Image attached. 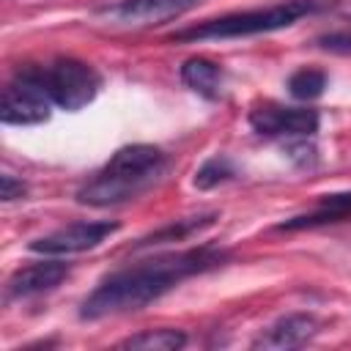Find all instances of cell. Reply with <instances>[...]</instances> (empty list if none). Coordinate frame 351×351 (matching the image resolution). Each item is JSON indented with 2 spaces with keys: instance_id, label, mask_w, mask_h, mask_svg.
Segmentation results:
<instances>
[{
  "instance_id": "6da1fadb",
  "label": "cell",
  "mask_w": 351,
  "mask_h": 351,
  "mask_svg": "<svg viewBox=\"0 0 351 351\" xmlns=\"http://www.w3.org/2000/svg\"><path fill=\"white\" fill-rule=\"evenodd\" d=\"M228 261L225 250L217 247H195V250H181V252H167L156 255L140 263H132L126 269L112 271L104 277L82 302L80 318L85 321H99L107 315H123L148 307L167 291H173L178 282L211 271Z\"/></svg>"
},
{
  "instance_id": "7a4b0ae2",
  "label": "cell",
  "mask_w": 351,
  "mask_h": 351,
  "mask_svg": "<svg viewBox=\"0 0 351 351\" xmlns=\"http://www.w3.org/2000/svg\"><path fill=\"white\" fill-rule=\"evenodd\" d=\"M165 170H167V156L162 148L148 143L123 145L107 159V165L99 173H93V178H88L77 189V200L82 206H96V208L134 200L148 186H154Z\"/></svg>"
},
{
  "instance_id": "3957f363",
  "label": "cell",
  "mask_w": 351,
  "mask_h": 351,
  "mask_svg": "<svg viewBox=\"0 0 351 351\" xmlns=\"http://www.w3.org/2000/svg\"><path fill=\"white\" fill-rule=\"evenodd\" d=\"M335 5V0H282L266 8H247V11H233L225 16L206 19L195 27L173 33V41H206V38H241V36H258V33H271L291 27L302 16L318 14L324 8Z\"/></svg>"
},
{
  "instance_id": "277c9868",
  "label": "cell",
  "mask_w": 351,
  "mask_h": 351,
  "mask_svg": "<svg viewBox=\"0 0 351 351\" xmlns=\"http://www.w3.org/2000/svg\"><path fill=\"white\" fill-rule=\"evenodd\" d=\"M25 71L47 90L52 104L69 112L90 104L101 88V77L96 74V69L77 58H55L44 66H25Z\"/></svg>"
},
{
  "instance_id": "5b68a950",
  "label": "cell",
  "mask_w": 351,
  "mask_h": 351,
  "mask_svg": "<svg viewBox=\"0 0 351 351\" xmlns=\"http://www.w3.org/2000/svg\"><path fill=\"white\" fill-rule=\"evenodd\" d=\"M200 0H118L101 5L96 19L112 27H154L192 11Z\"/></svg>"
},
{
  "instance_id": "8992f818",
  "label": "cell",
  "mask_w": 351,
  "mask_h": 351,
  "mask_svg": "<svg viewBox=\"0 0 351 351\" xmlns=\"http://www.w3.org/2000/svg\"><path fill=\"white\" fill-rule=\"evenodd\" d=\"M49 110H52V99L25 69H19L16 77L3 88L0 121L8 126L41 123L49 118Z\"/></svg>"
},
{
  "instance_id": "52a82bcc",
  "label": "cell",
  "mask_w": 351,
  "mask_h": 351,
  "mask_svg": "<svg viewBox=\"0 0 351 351\" xmlns=\"http://www.w3.org/2000/svg\"><path fill=\"white\" fill-rule=\"evenodd\" d=\"M118 230V222L110 219H82V222H71L66 228H58L47 236H38L36 241H30V252L38 255H77L85 250L99 247L104 239H110Z\"/></svg>"
},
{
  "instance_id": "ba28073f",
  "label": "cell",
  "mask_w": 351,
  "mask_h": 351,
  "mask_svg": "<svg viewBox=\"0 0 351 351\" xmlns=\"http://www.w3.org/2000/svg\"><path fill=\"white\" fill-rule=\"evenodd\" d=\"M250 126L261 137H313L318 132V112L310 107H282L274 101L258 104L250 112Z\"/></svg>"
},
{
  "instance_id": "9c48e42d",
  "label": "cell",
  "mask_w": 351,
  "mask_h": 351,
  "mask_svg": "<svg viewBox=\"0 0 351 351\" xmlns=\"http://www.w3.org/2000/svg\"><path fill=\"white\" fill-rule=\"evenodd\" d=\"M318 318L313 313H288L282 318H277L274 324H269L255 340L252 348H299L307 340H313L318 335Z\"/></svg>"
},
{
  "instance_id": "30bf717a",
  "label": "cell",
  "mask_w": 351,
  "mask_h": 351,
  "mask_svg": "<svg viewBox=\"0 0 351 351\" xmlns=\"http://www.w3.org/2000/svg\"><path fill=\"white\" fill-rule=\"evenodd\" d=\"M66 274H69V263L63 261H41V263L16 269L5 282V299H30V296L47 293L55 285H60Z\"/></svg>"
},
{
  "instance_id": "8fae6325",
  "label": "cell",
  "mask_w": 351,
  "mask_h": 351,
  "mask_svg": "<svg viewBox=\"0 0 351 351\" xmlns=\"http://www.w3.org/2000/svg\"><path fill=\"white\" fill-rule=\"evenodd\" d=\"M181 82L206 99H219L225 85V71L219 63L208 58H186L181 63Z\"/></svg>"
},
{
  "instance_id": "7c38bea8",
  "label": "cell",
  "mask_w": 351,
  "mask_h": 351,
  "mask_svg": "<svg viewBox=\"0 0 351 351\" xmlns=\"http://www.w3.org/2000/svg\"><path fill=\"white\" fill-rule=\"evenodd\" d=\"M351 214V192H335V195H324L318 211L313 214H302V217H291L285 222L277 225V230H299V228H315V225H326V222H340Z\"/></svg>"
},
{
  "instance_id": "4fadbf2b",
  "label": "cell",
  "mask_w": 351,
  "mask_h": 351,
  "mask_svg": "<svg viewBox=\"0 0 351 351\" xmlns=\"http://www.w3.org/2000/svg\"><path fill=\"white\" fill-rule=\"evenodd\" d=\"M214 219H217V211H203V214H195V217L176 219V222L165 225L162 230H156V233L140 239L137 247H154V244H165V241H184V239H189L192 233H200V230H206L208 225H214Z\"/></svg>"
},
{
  "instance_id": "5bb4252c",
  "label": "cell",
  "mask_w": 351,
  "mask_h": 351,
  "mask_svg": "<svg viewBox=\"0 0 351 351\" xmlns=\"http://www.w3.org/2000/svg\"><path fill=\"white\" fill-rule=\"evenodd\" d=\"M118 346L134 348V351H176V348L186 346V335L181 329H145V332L126 337Z\"/></svg>"
},
{
  "instance_id": "9a60e30c",
  "label": "cell",
  "mask_w": 351,
  "mask_h": 351,
  "mask_svg": "<svg viewBox=\"0 0 351 351\" xmlns=\"http://www.w3.org/2000/svg\"><path fill=\"white\" fill-rule=\"evenodd\" d=\"M326 88V74L321 69H299L291 74L288 80V90L293 99H302V101H310V99H318Z\"/></svg>"
},
{
  "instance_id": "2e32d148",
  "label": "cell",
  "mask_w": 351,
  "mask_h": 351,
  "mask_svg": "<svg viewBox=\"0 0 351 351\" xmlns=\"http://www.w3.org/2000/svg\"><path fill=\"white\" fill-rule=\"evenodd\" d=\"M230 178H236V167L228 156L219 154V156H211L200 165V170L195 173V186L197 189H214V186H219Z\"/></svg>"
},
{
  "instance_id": "e0dca14e",
  "label": "cell",
  "mask_w": 351,
  "mask_h": 351,
  "mask_svg": "<svg viewBox=\"0 0 351 351\" xmlns=\"http://www.w3.org/2000/svg\"><path fill=\"white\" fill-rule=\"evenodd\" d=\"M25 192H27L25 181L14 178L11 173H3V176H0V200H3V203H11V200L25 197Z\"/></svg>"
},
{
  "instance_id": "ac0fdd59",
  "label": "cell",
  "mask_w": 351,
  "mask_h": 351,
  "mask_svg": "<svg viewBox=\"0 0 351 351\" xmlns=\"http://www.w3.org/2000/svg\"><path fill=\"white\" fill-rule=\"evenodd\" d=\"M288 151H291V156H293V159H299V165H302V167L315 162V148H313V145H307V137H299V143H291V145H288Z\"/></svg>"
},
{
  "instance_id": "d6986e66",
  "label": "cell",
  "mask_w": 351,
  "mask_h": 351,
  "mask_svg": "<svg viewBox=\"0 0 351 351\" xmlns=\"http://www.w3.org/2000/svg\"><path fill=\"white\" fill-rule=\"evenodd\" d=\"M324 49H332V52H351V36H340V33H332V36H324L318 38Z\"/></svg>"
}]
</instances>
